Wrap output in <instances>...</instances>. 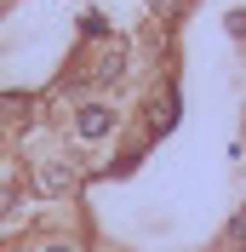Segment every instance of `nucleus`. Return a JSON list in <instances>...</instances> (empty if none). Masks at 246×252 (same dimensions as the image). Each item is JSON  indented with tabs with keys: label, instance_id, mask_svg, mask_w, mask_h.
Instances as JSON below:
<instances>
[{
	"label": "nucleus",
	"instance_id": "f257e3e1",
	"mask_svg": "<svg viewBox=\"0 0 246 252\" xmlns=\"http://www.w3.org/2000/svg\"><path fill=\"white\" fill-rule=\"evenodd\" d=\"M109 126H115V115H109L103 103H86V109L75 115V132H80V138H86V143H92V138H103Z\"/></svg>",
	"mask_w": 246,
	"mask_h": 252
},
{
	"label": "nucleus",
	"instance_id": "20e7f679",
	"mask_svg": "<svg viewBox=\"0 0 246 252\" xmlns=\"http://www.w3.org/2000/svg\"><path fill=\"white\" fill-rule=\"evenodd\" d=\"M149 6L154 12H178V0H149Z\"/></svg>",
	"mask_w": 246,
	"mask_h": 252
},
{
	"label": "nucleus",
	"instance_id": "f03ea898",
	"mask_svg": "<svg viewBox=\"0 0 246 252\" xmlns=\"http://www.w3.org/2000/svg\"><path fill=\"white\" fill-rule=\"evenodd\" d=\"M69 166H63V160H46V172H40V189H52V195H58V189H69Z\"/></svg>",
	"mask_w": 246,
	"mask_h": 252
},
{
	"label": "nucleus",
	"instance_id": "7ed1b4c3",
	"mask_svg": "<svg viewBox=\"0 0 246 252\" xmlns=\"http://www.w3.org/2000/svg\"><path fill=\"white\" fill-rule=\"evenodd\" d=\"M0 115H6V121H17V115H23V121H29V115H34V97H0Z\"/></svg>",
	"mask_w": 246,
	"mask_h": 252
},
{
	"label": "nucleus",
	"instance_id": "39448f33",
	"mask_svg": "<svg viewBox=\"0 0 246 252\" xmlns=\"http://www.w3.org/2000/svg\"><path fill=\"white\" fill-rule=\"evenodd\" d=\"M46 252H80V247H63V241H52V247H46Z\"/></svg>",
	"mask_w": 246,
	"mask_h": 252
}]
</instances>
